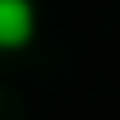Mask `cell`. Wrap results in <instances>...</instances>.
<instances>
[{
    "label": "cell",
    "instance_id": "obj_1",
    "mask_svg": "<svg viewBox=\"0 0 120 120\" xmlns=\"http://www.w3.org/2000/svg\"><path fill=\"white\" fill-rule=\"evenodd\" d=\"M37 37V5L32 0H0V51H23Z\"/></svg>",
    "mask_w": 120,
    "mask_h": 120
}]
</instances>
